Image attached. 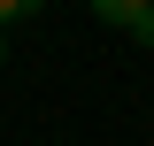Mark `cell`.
I'll return each mask as SVG.
<instances>
[{"instance_id":"obj_4","label":"cell","mask_w":154,"mask_h":146,"mask_svg":"<svg viewBox=\"0 0 154 146\" xmlns=\"http://www.w3.org/2000/svg\"><path fill=\"white\" fill-rule=\"evenodd\" d=\"M0 62H8V38H0Z\"/></svg>"},{"instance_id":"obj_3","label":"cell","mask_w":154,"mask_h":146,"mask_svg":"<svg viewBox=\"0 0 154 146\" xmlns=\"http://www.w3.org/2000/svg\"><path fill=\"white\" fill-rule=\"evenodd\" d=\"M131 38H139V46H154V0L139 8V23H131Z\"/></svg>"},{"instance_id":"obj_1","label":"cell","mask_w":154,"mask_h":146,"mask_svg":"<svg viewBox=\"0 0 154 146\" xmlns=\"http://www.w3.org/2000/svg\"><path fill=\"white\" fill-rule=\"evenodd\" d=\"M139 8H146V0H93V16H100V23H123V31L139 23Z\"/></svg>"},{"instance_id":"obj_2","label":"cell","mask_w":154,"mask_h":146,"mask_svg":"<svg viewBox=\"0 0 154 146\" xmlns=\"http://www.w3.org/2000/svg\"><path fill=\"white\" fill-rule=\"evenodd\" d=\"M38 8H46V0H0V31H8V23H23V16H38Z\"/></svg>"}]
</instances>
